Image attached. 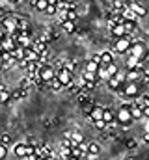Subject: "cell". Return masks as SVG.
<instances>
[{
    "label": "cell",
    "instance_id": "cell-10",
    "mask_svg": "<svg viewBox=\"0 0 149 160\" xmlns=\"http://www.w3.org/2000/svg\"><path fill=\"white\" fill-rule=\"evenodd\" d=\"M64 138H69L74 145H80V143L84 142V136H82V132H78V130H65Z\"/></svg>",
    "mask_w": 149,
    "mask_h": 160
},
{
    "label": "cell",
    "instance_id": "cell-12",
    "mask_svg": "<svg viewBox=\"0 0 149 160\" xmlns=\"http://www.w3.org/2000/svg\"><path fill=\"white\" fill-rule=\"evenodd\" d=\"M110 34H112V38H114V39H119V38L127 36V32H125L123 24H110Z\"/></svg>",
    "mask_w": 149,
    "mask_h": 160
},
{
    "label": "cell",
    "instance_id": "cell-44",
    "mask_svg": "<svg viewBox=\"0 0 149 160\" xmlns=\"http://www.w3.org/2000/svg\"><path fill=\"white\" fill-rule=\"evenodd\" d=\"M2 52H4V50H2V48H0V58H2Z\"/></svg>",
    "mask_w": 149,
    "mask_h": 160
},
{
    "label": "cell",
    "instance_id": "cell-4",
    "mask_svg": "<svg viewBox=\"0 0 149 160\" xmlns=\"http://www.w3.org/2000/svg\"><path fill=\"white\" fill-rule=\"evenodd\" d=\"M127 56H132V58L144 62L146 56H147V47H146V43H144V41H132V45H131Z\"/></svg>",
    "mask_w": 149,
    "mask_h": 160
},
{
    "label": "cell",
    "instance_id": "cell-19",
    "mask_svg": "<svg viewBox=\"0 0 149 160\" xmlns=\"http://www.w3.org/2000/svg\"><path fill=\"white\" fill-rule=\"evenodd\" d=\"M103 114H105V108L103 106H93V110H91V116H90V119L91 121H99V119H103Z\"/></svg>",
    "mask_w": 149,
    "mask_h": 160
},
{
    "label": "cell",
    "instance_id": "cell-22",
    "mask_svg": "<svg viewBox=\"0 0 149 160\" xmlns=\"http://www.w3.org/2000/svg\"><path fill=\"white\" fill-rule=\"evenodd\" d=\"M134 104H136L138 108H142V110L147 108L149 106V95H140L138 99H134Z\"/></svg>",
    "mask_w": 149,
    "mask_h": 160
},
{
    "label": "cell",
    "instance_id": "cell-43",
    "mask_svg": "<svg viewBox=\"0 0 149 160\" xmlns=\"http://www.w3.org/2000/svg\"><path fill=\"white\" fill-rule=\"evenodd\" d=\"M67 160H82V158H78V157H69Z\"/></svg>",
    "mask_w": 149,
    "mask_h": 160
},
{
    "label": "cell",
    "instance_id": "cell-26",
    "mask_svg": "<svg viewBox=\"0 0 149 160\" xmlns=\"http://www.w3.org/2000/svg\"><path fill=\"white\" fill-rule=\"evenodd\" d=\"M64 88H65V86H64V84H62L58 78H56V77L49 82V89H52V91H60V89H64Z\"/></svg>",
    "mask_w": 149,
    "mask_h": 160
},
{
    "label": "cell",
    "instance_id": "cell-16",
    "mask_svg": "<svg viewBox=\"0 0 149 160\" xmlns=\"http://www.w3.org/2000/svg\"><path fill=\"white\" fill-rule=\"evenodd\" d=\"M9 101H11V91L2 84V86H0V102L6 104V102H9Z\"/></svg>",
    "mask_w": 149,
    "mask_h": 160
},
{
    "label": "cell",
    "instance_id": "cell-7",
    "mask_svg": "<svg viewBox=\"0 0 149 160\" xmlns=\"http://www.w3.org/2000/svg\"><path fill=\"white\" fill-rule=\"evenodd\" d=\"M13 155L17 158H26L28 155H34V145L28 143H15L13 145Z\"/></svg>",
    "mask_w": 149,
    "mask_h": 160
},
{
    "label": "cell",
    "instance_id": "cell-32",
    "mask_svg": "<svg viewBox=\"0 0 149 160\" xmlns=\"http://www.w3.org/2000/svg\"><path fill=\"white\" fill-rule=\"evenodd\" d=\"M93 125H95V128H97V130H105V128H108V123H106L105 119L93 121Z\"/></svg>",
    "mask_w": 149,
    "mask_h": 160
},
{
    "label": "cell",
    "instance_id": "cell-29",
    "mask_svg": "<svg viewBox=\"0 0 149 160\" xmlns=\"http://www.w3.org/2000/svg\"><path fill=\"white\" fill-rule=\"evenodd\" d=\"M123 28H125L127 36H131V34L136 30V21H125V22H123Z\"/></svg>",
    "mask_w": 149,
    "mask_h": 160
},
{
    "label": "cell",
    "instance_id": "cell-17",
    "mask_svg": "<svg viewBox=\"0 0 149 160\" xmlns=\"http://www.w3.org/2000/svg\"><path fill=\"white\" fill-rule=\"evenodd\" d=\"M62 24V30L65 32V34H74L76 32V22L74 21H64V22H60Z\"/></svg>",
    "mask_w": 149,
    "mask_h": 160
},
{
    "label": "cell",
    "instance_id": "cell-6",
    "mask_svg": "<svg viewBox=\"0 0 149 160\" xmlns=\"http://www.w3.org/2000/svg\"><path fill=\"white\" fill-rule=\"evenodd\" d=\"M37 77L43 80V82H50V80L56 77V69L50 65V63H41L39 65V71H37Z\"/></svg>",
    "mask_w": 149,
    "mask_h": 160
},
{
    "label": "cell",
    "instance_id": "cell-11",
    "mask_svg": "<svg viewBox=\"0 0 149 160\" xmlns=\"http://www.w3.org/2000/svg\"><path fill=\"white\" fill-rule=\"evenodd\" d=\"M15 47H17V43H15V39H13L11 36H6V38L2 39V43H0V48H2L4 52H11V50H15Z\"/></svg>",
    "mask_w": 149,
    "mask_h": 160
},
{
    "label": "cell",
    "instance_id": "cell-38",
    "mask_svg": "<svg viewBox=\"0 0 149 160\" xmlns=\"http://www.w3.org/2000/svg\"><path fill=\"white\" fill-rule=\"evenodd\" d=\"M144 118L149 119V106H147V108H144Z\"/></svg>",
    "mask_w": 149,
    "mask_h": 160
},
{
    "label": "cell",
    "instance_id": "cell-13",
    "mask_svg": "<svg viewBox=\"0 0 149 160\" xmlns=\"http://www.w3.org/2000/svg\"><path fill=\"white\" fill-rule=\"evenodd\" d=\"M103 119L108 123V127H116V112L112 108H105V114H103Z\"/></svg>",
    "mask_w": 149,
    "mask_h": 160
},
{
    "label": "cell",
    "instance_id": "cell-39",
    "mask_svg": "<svg viewBox=\"0 0 149 160\" xmlns=\"http://www.w3.org/2000/svg\"><path fill=\"white\" fill-rule=\"evenodd\" d=\"M6 36H8V34H6V32H4V30H2V28H0V43H2V39H4V38H6Z\"/></svg>",
    "mask_w": 149,
    "mask_h": 160
},
{
    "label": "cell",
    "instance_id": "cell-35",
    "mask_svg": "<svg viewBox=\"0 0 149 160\" xmlns=\"http://www.w3.org/2000/svg\"><path fill=\"white\" fill-rule=\"evenodd\" d=\"M56 13H58V8H56V6H50V4H49V8H47L45 15H56Z\"/></svg>",
    "mask_w": 149,
    "mask_h": 160
},
{
    "label": "cell",
    "instance_id": "cell-2",
    "mask_svg": "<svg viewBox=\"0 0 149 160\" xmlns=\"http://www.w3.org/2000/svg\"><path fill=\"white\" fill-rule=\"evenodd\" d=\"M116 121L121 125V127H125V128H129L131 125H132V114H131V104H123V106H119L117 108V112H116Z\"/></svg>",
    "mask_w": 149,
    "mask_h": 160
},
{
    "label": "cell",
    "instance_id": "cell-28",
    "mask_svg": "<svg viewBox=\"0 0 149 160\" xmlns=\"http://www.w3.org/2000/svg\"><path fill=\"white\" fill-rule=\"evenodd\" d=\"M93 101H88V102H84L82 104V116H86V118H90L91 116V110H93Z\"/></svg>",
    "mask_w": 149,
    "mask_h": 160
},
{
    "label": "cell",
    "instance_id": "cell-33",
    "mask_svg": "<svg viewBox=\"0 0 149 160\" xmlns=\"http://www.w3.org/2000/svg\"><path fill=\"white\" fill-rule=\"evenodd\" d=\"M125 145H127V149H134V147L138 145V140H134V138H127Z\"/></svg>",
    "mask_w": 149,
    "mask_h": 160
},
{
    "label": "cell",
    "instance_id": "cell-25",
    "mask_svg": "<svg viewBox=\"0 0 149 160\" xmlns=\"http://www.w3.org/2000/svg\"><path fill=\"white\" fill-rule=\"evenodd\" d=\"M131 114H132V119H142V118H144V110L138 108L134 102L131 104Z\"/></svg>",
    "mask_w": 149,
    "mask_h": 160
},
{
    "label": "cell",
    "instance_id": "cell-40",
    "mask_svg": "<svg viewBox=\"0 0 149 160\" xmlns=\"http://www.w3.org/2000/svg\"><path fill=\"white\" fill-rule=\"evenodd\" d=\"M58 2H60V0H49V4H50V6H56Z\"/></svg>",
    "mask_w": 149,
    "mask_h": 160
},
{
    "label": "cell",
    "instance_id": "cell-23",
    "mask_svg": "<svg viewBox=\"0 0 149 160\" xmlns=\"http://www.w3.org/2000/svg\"><path fill=\"white\" fill-rule=\"evenodd\" d=\"M26 95H28V91L23 89V88H17V89L11 91V99H15V101H21V99H24Z\"/></svg>",
    "mask_w": 149,
    "mask_h": 160
},
{
    "label": "cell",
    "instance_id": "cell-30",
    "mask_svg": "<svg viewBox=\"0 0 149 160\" xmlns=\"http://www.w3.org/2000/svg\"><path fill=\"white\" fill-rule=\"evenodd\" d=\"M82 78L90 80V82H99V77H97V73H90V71H84V75H82Z\"/></svg>",
    "mask_w": 149,
    "mask_h": 160
},
{
    "label": "cell",
    "instance_id": "cell-14",
    "mask_svg": "<svg viewBox=\"0 0 149 160\" xmlns=\"http://www.w3.org/2000/svg\"><path fill=\"white\" fill-rule=\"evenodd\" d=\"M129 8L134 11V15H136V17H146V15H147V9H146V8H144L140 2H132Z\"/></svg>",
    "mask_w": 149,
    "mask_h": 160
},
{
    "label": "cell",
    "instance_id": "cell-9",
    "mask_svg": "<svg viewBox=\"0 0 149 160\" xmlns=\"http://www.w3.org/2000/svg\"><path fill=\"white\" fill-rule=\"evenodd\" d=\"M144 71L140 69H125V82H140Z\"/></svg>",
    "mask_w": 149,
    "mask_h": 160
},
{
    "label": "cell",
    "instance_id": "cell-34",
    "mask_svg": "<svg viewBox=\"0 0 149 160\" xmlns=\"http://www.w3.org/2000/svg\"><path fill=\"white\" fill-rule=\"evenodd\" d=\"M76 19H78L76 9H69V11H67V21H74V22H76Z\"/></svg>",
    "mask_w": 149,
    "mask_h": 160
},
{
    "label": "cell",
    "instance_id": "cell-27",
    "mask_svg": "<svg viewBox=\"0 0 149 160\" xmlns=\"http://www.w3.org/2000/svg\"><path fill=\"white\" fill-rule=\"evenodd\" d=\"M69 157H71V147L62 145V147H60V151H58V158H60V160H67Z\"/></svg>",
    "mask_w": 149,
    "mask_h": 160
},
{
    "label": "cell",
    "instance_id": "cell-20",
    "mask_svg": "<svg viewBox=\"0 0 149 160\" xmlns=\"http://www.w3.org/2000/svg\"><path fill=\"white\" fill-rule=\"evenodd\" d=\"M101 153V145L95 143V142H88V153L86 155H93V157H99Z\"/></svg>",
    "mask_w": 149,
    "mask_h": 160
},
{
    "label": "cell",
    "instance_id": "cell-1",
    "mask_svg": "<svg viewBox=\"0 0 149 160\" xmlns=\"http://www.w3.org/2000/svg\"><path fill=\"white\" fill-rule=\"evenodd\" d=\"M131 45H132L131 36H123L119 39H114V43H112V52L114 54H119V56H127Z\"/></svg>",
    "mask_w": 149,
    "mask_h": 160
},
{
    "label": "cell",
    "instance_id": "cell-31",
    "mask_svg": "<svg viewBox=\"0 0 149 160\" xmlns=\"http://www.w3.org/2000/svg\"><path fill=\"white\" fill-rule=\"evenodd\" d=\"M0 143L8 147V145H11V143H13V140H11V136H9V134H2V136H0Z\"/></svg>",
    "mask_w": 149,
    "mask_h": 160
},
{
    "label": "cell",
    "instance_id": "cell-15",
    "mask_svg": "<svg viewBox=\"0 0 149 160\" xmlns=\"http://www.w3.org/2000/svg\"><path fill=\"white\" fill-rule=\"evenodd\" d=\"M106 84H108V88H110L112 91H116V93H117V91L123 88V84H125V82H121L117 77H110V78L106 80Z\"/></svg>",
    "mask_w": 149,
    "mask_h": 160
},
{
    "label": "cell",
    "instance_id": "cell-21",
    "mask_svg": "<svg viewBox=\"0 0 149 160\" xmlns=\"http://www.w3.org/2000/svg\"><path fill=\"white\" fill-rule=\"evenodd\" d=\"M34 78H36V77H30V75H26L24 78L21 80L19 88H23V89H26V91H28V89H30V88L34 86Z\"/></svg>",
    "mask_w": 149,
    "mask_h": 160
},
{
    "label": "cell",
    "instance_id": "cell-41",
    "mask_svg": "<svg viewBox=\"0 0 149 160\" xmlns=\"http://www.w3.org/2000/svg\"><path fill=\"white\" fill-rule=\"evenodd\" d=\"M8 2H9V4H19L21 0H8Z\"/></svg>",
    "mask_w": 149,
    "mask_h": 160
},
{
    "label": "cell",
    "instance_id": "cell-37",
    "mask_svg": "<svg viewBox=\"0 0 149 160\" xmlns=\"http://www.w3.org/2000/svg\"><path fill=\"white\" fill-rule=\"evenodd\" d=\"M142 140H144L146 143H149V132H144V136H142Z\"/></svg>",
    "mask_w": 149,
    "mask_h": 160
},
{
    "label": "cell",
    "instance_id": "cell-5",
    "mask_svg": "<svg viewBox=\"0 0 149 160\" xmlns=\"http://www.w3.org/2000/svg\"><path fill=\"white\" fill-rule=\"evenodd\" d=\"M56 78L67 88L69 84L74 82V75H73V71H71L69 67H65V63H64L62 67H56Z\"/></svg>",
    "mask_w": 149,
    "mask_h": 160
},
{
    "label": "cell",
    "instance_id": "cell-24",
    "mask_svg": "<svg viewBox=\"0 0 149 160\" xmlns=\"http://www.w3.org/2000/svg\"><path fill=\"white\" fill-rule=\"evenodd\" d=\"M47 8H49V0H36L34 2V9L39 11V13H45Z\"/></svg>",
    "mask_w": 149,
    "mask_h": 160
},
{
    "label": "cell",
    "instance_id": "cell-3",
    "mask_svg": "<svg viewBox=\"0 0 149 160\" xmlns=\"http://www.w3.org/2000/svg\"><path fill=\"white\" fill-rule=\"evenodd\" d=\"M119 97H127V99H138L140 97V84L138 82H125L123 88L117 91Z\"/></svg>",
    "mask_w": 149,
    "mask_h": 160
},
{
    "label": "cell",
    "instance_id": "cell-36",
    "mask_svg": "<svg viewBox=\"0 0 149 160\" xmlns=\"http://www.w3.org/2000/svg\"><path fill=\"white\" fill-rule=\"evenodd\" d=\"M6 157H8V147L0 143V160H6Z\"/></svg>",
    "mask_w": 149,
    "mask_h": 160
},
{
    "label": "cell",
    "instance_id": "cell-8",
    "mask_svg": "<svg viewBox=\"0 0 149 160\" xmlns=\"http://www.w3.org/2000/svg\"><path fill=\"white\" fill-rule=\"evenodd\" d=\"M101 65H103V63H101V54H95L93 58H90V62L86 63V69H84V71H90V73H97Z\"/></svg>",
    "mask_w": 149,
    "mask_h": 160
},
{
    "label": "cell",
    "instance_id": "cell-42",
    "mask_svg": "<svg viewBox=\"0 0 149 160\" xmlns=\"http://www.w3.org/2000/svg\"><path fill=\"white\" fill-rule=\"evenodd\" d=\"M125 160H140V158H136V157H127Z\"/></svg>",
    "mask_w": 149,
    "mask_h": 160
},
{
    "label": "cell",
    "instance_id": "cell-18",
    "mask_svg": "<svg viewBox=\"0 0 149 160\" xmlns=\"http://www.w3.org/2000/svg\"><path fill=\"white\" fill-rule=\"evenodd\" d=\"M101 63H103V65L114 63V52H112V50H103V52H101Z\"/></svg>",
    "mask_w": 149,
    "mask_h": 160
}]
</instances>
